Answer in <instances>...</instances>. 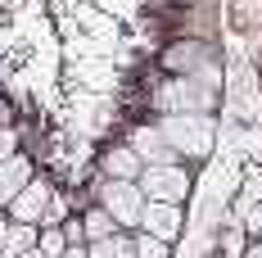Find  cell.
Instances as JSON below:
<instances>
[{"instance_id": "obj_12", "label": "cell", "mask_w": 262, "mask_h": 258, "mask_svg": "<svg viewBox=\"0 0 262 258\" xmlns=\"http://www.w3.org/2000/svg\"><path fill=\"white\" fill-rule=\"evenodd\" d=\"M81 231H86V245H95V240H108V235H118V222H113L104 208L95 204V208H86V213H81Z\"/></svg>"}, {"instance_id": "obj_1", "label": "cell", "mask_w": 262, "mask_h": 258, "mask_svg": "<svg viewBox=\"0 0 262 258\" xmlns=\"http://www.w3.org/2000/svg\"><path fill=\"white\" fill-rule=\"evenodd\" d=\"M222 95V82H217V64L204 73H190V77H167L154 86V109L158 113H212Z\"/></svg>"}, {"instance_id": "obj_3", "label": "cell", "mask_w": 262, "mask_h": 258, "mask_svg": "<svg viewBox=\"0 0 262 258\" xmlns=\"http://www.w3.org/2000/svg\"><path fill=\"white\" fill-rule=\"evenodd\" d=\"M95 204L118 222V231H127V227H140L145 195H140V186H136V181H108V177H104L100 186H95Z\"/></svg>"}, {"instance_id": "obj_16", "label": "cell", "mask_w": 262, "mask_h": 258, "mask_svg": "<svg viewBox=\"0 0 262 258\" xmlns=\"http://www.w3.org/2000/svg\"><path fill=\"white\" fill-rule=\"evenodd\" d=\"M249 204H262V168H249V177H244V195H239V213Z\"/></svg>"}, {"instance_id": "obj_24", "label": "cell", "mask_w": 262, "mask_h": 258, "mask_svg": "<svg viewBox=\"0 0 262 258\" xmlns=\"http://www.w3.org/2000/svg\"><path fill=\"white\" fill-rule=\"evenodd\" d=\"M212 258H235V254H212Z\"/></svg>"}, {"instance_id": "obj_20", "label": "cell", "mask_w": 262, "mask_h": 258, "mask_svg": "<svg viewBox=\"0 0 262 258\" xmlns=\"http://www.w3.org/2000/svg\"><path fill=\"white\" fill-rule=\"evenodd\" d=\"M244 231L258 240V231H262V204H249V208H244Z\"/></svg>"}, {"instance_id": "obj_17", "label": "cell", "mask_w": 262, "mask_h": 258, "mask_svg": "<svg viewBox=\"0 0 262 258\" xmlns=\"http://www.w3.org/2000/svg\"><path fill=\"white\" fill-rule=\"evenodd\" d=\"M68 217V204H63V195L54 190V200H50V208H46V217H41V227H59Z\"/></svg>"}, {"instance_id": "obj_2", "label": "cell", "mask_w": 262, "mask_h": 258, "mask_svg": "<svg viewBox=\"0 0 262 258\" xmlns=\"http://www.w3.org/2000/svg\"><path fill=\"white\" fill-rule=\"evenodd\" d=\"M158 136L172 145L177 158H208L217 141V118L212 113H158Z\"/></svg>"}, {"instance_id": "obj_18", "label": "cell", "mask_w": 262, "mask_h": 258, "mask_svg": "<svg viewBox=\"0 0 262 258\" xmlns=\"http://www.w3.org/2000/svg\"><path fill=\"white\" fill-rule=\"evenodd\" d=\"M9 154H18V127H14V123L0 127V163H5Z\"/></svg>"}, {"instance_id": "obj_14", "label": "cell", "mask_w": 262, "mask_h": 258, "mask_svg": "<svg viewBox=\"0 0 262 258\" xmlns=\"http://www.w3.org/2000/svg\"><path fill=\"white\" fill-rule=\"evenodd\" d=\"M63 249H68V240H63V231H59V227H41V231H36V254L59 258Z\"/></svg>"}, {"instance_id": "obj_13", "label": "cell", "mask_w": 262, "mask_h": 258, "mask_svg": "<svg viewBox=\"0 0 262 258\" xmlns=\"http://www.w3.org/2000/svg\"><path fill=\"white\" fill-rule=\"evenodd\" d=\"M86 258H136L131 231H118V235H108V240H95V245H86Z\"/></svg>"}, {"instance_id": "obj_15", "label": "cell", "mask_w": 262, "mask_h": 258, "mask_svg": "<svg viewBox=\"0 0 262 258\" xmlns=\"http://www.w3.org/2000/svg\"><path fill=\"white\" fill-rule=\"evenodd\" d=\"M131 245H136V258H167V240L145 231H131Z\"/></svg>"}, {"instance_id": "obj_25", "label": "cell", "mask_w": 262, "mask_h": 258, "mask_svg": "<svg viewBox=\"0 0 262 258\" xmlns=\"http://www.w3.org/2000/svg\"><path fill=\"white\" fill-rule=\"evenodd\" d=\"M181 5H199V0H181Z\"/></svg>"}, {"instance_id": "obj_11", "label": "cell", "mask_w": 262, "mask_h": 258, "mask_svg": "<svg viewBox=\"0 0 262 258\" xmlns=\"http://www.w3.org/2000/svg\"><path fill=\"white\" fill-rule=\"evenodd\" d=\"M36 231H41V227L9 222V231L0 235V258H18V254H27V249H36Z\"/></svg>"}, {"instance_id": "obj_10", "label": "cell", "mask_w": 262, "mask_h": 258, "mask_svg": "<svg viewBox=\"0 0 262 258\" xmlns=\"http://www.w3.org/2000/svg\"><path fill=\"white\" fill-rule=\"evenodd\" d=\"M32 177H36V172H32V158H27V154H9V158H5V163H0V208L9 204Z\"/></svg>"}, {"instance_id": "obj_5", "label": "cell", "mask_w": 262, "mask_h": 258, "mask_svg": "<svg viewBox=\"0 0 262 258\" xmlns=\"http://www.w3.org/2000/svg\"><path fill=\"white\" fill-rule=\"evenodd\" d=\"M50 200H54V186H50L46 177H32L23 190H18V195L9 200V204L0 208V213H5L9 222H23V227H41V217H46Z\"/></svg>"}, {"instance_id": "obj_23", "label": "cell", "mask_w": 262, "mask_h": 258, "mask_svg": "<svg viewBox=\"0 0 262 258\" xmlns=\"http://www.w3.org/2000/svg\"><path fill=\"white\" fill-rule=\"evenodd\" d=\"M18 258H46V254H36V249H27V254H18Z\"/></svg>"}, {"instance_id": "obj_6", "label": "cell", "mask_w": 262, "mask_h": 258, "mask_svg": "<svg viewBox=\"0 0 262 258\" xmlns=\"http://www.w3.org/2000/svg\"><path fill=\"white\" fill-rule=\"evenodd\" d=\"M217 64V54L204 46V41H177V46H167L163 50V68L172 73V77H190V73H204Z\"/></svg>"}, {"instance_id": "obj_22", "label": "cell", "mask_w": 262, "mask_h": 258, "mask_svg": "<svg viewBox=\"0 0 262 258\" xmlns=\"http://www.w3.org/2000/svg\"><path fill=\"white\" fill-rule=\"evenodd\" d=\"M239 258H262V245H258V240H253V245H249V249H244V254H239Z\"/></svg>"}, {"instance_id": "obj_19", "label": "cell", "mask_w": 262, "mask_h": 258, "mask_svg": "<svg viewBox=\"0 0 262 258\" xmlns=\"http://www.w3.org/2000/svg\"><path fill=\"white\" fill-rule=\"evenodd\" d=\"M59 231H63V240H68V245H86V231H81V217H63V222H59Z\"/></svg>"}, {"instance_id": "obj_7", "label": "cell", "mask_w": 262, "mask_h": 258, "mask_svg": "<svg viewBox=\"0 0 262 258\" xmlns=\"http://www.w3.org/2000/svg\"><path fill=\"white\" fill-rule=\"evenodd\" d=\"M127 145H131V154L140 158L145 168H163V163H181V158L172 154V145L158 136V127L149 123V127H131V136H127Z\"/></svg>"}, {"instance_id": "obj_26", "label": "cell", "mask_w": 262, "mask_h": 258, "mask_svg": "<svg viewBox=\"0 0 262 258\" xmlns=\"http://www.w3.org/2000/svg\"><path fill=\"white\" fill-rule=\"evenodd\" d=\"M258 245H262V231H258Z\"/></svg>"}, {"instance_id": "obj_4", "label": "cell", "mask_w": 262, "mask_h": 258, "mask_svg": "<svg viewBox=\"0 0 262 258\" xmlns=\"http://www.w3.org/2000/svg\"><path fill=\"white\" fill-rule=\"evenodd\" d=\"M136 186H140V195L149 204H181L190 195V172L181 163H163V168H145L136 177Z\"/></svg>"}, {"instance_id": "obj_21", "label": "cell", "mask_w": 262, "mask_h": 258, "mask_svg": "<svg viewBox=\"0 0 262 258\" xmlns=\"http://www.w3.org/2000/svg\"><path fill=\"white\" fill-rule=\"evenodd\" d=\"M59 258H86V245H68V249H63Z\"/></svg>"}, {"instance_id": "obj_8", "label": "cell", "mask_w": 262, "mask_h": 258, "mask_svg": "<svg viewBox=\"0 0 262 258\" xmlns=\"http://www.w3.org/2000/svg\"><path fill=\"white\" fill-rule=\"evenodd\" d=\"M181 227H185V213H181V204H149L145 200V213H140V227L136 231H145V235H158V240H177L181 235Z\"/></svg>"}, {"instance_id": "obj_9", "label": "cell", "mask_w": 262, "mask_h": 258, "mask_svg": "<svg viewBox=\"0 0 262 258\" xmlns=\"http://www.w3.org/2000/svg\"><path fill=\"white\" fill-rule=\"evenodd\" d=\"M100 168H104L108 181H136L145 172V163L131 154V145H108L104 154H100Z\"/></svg>"}]
</instances>
